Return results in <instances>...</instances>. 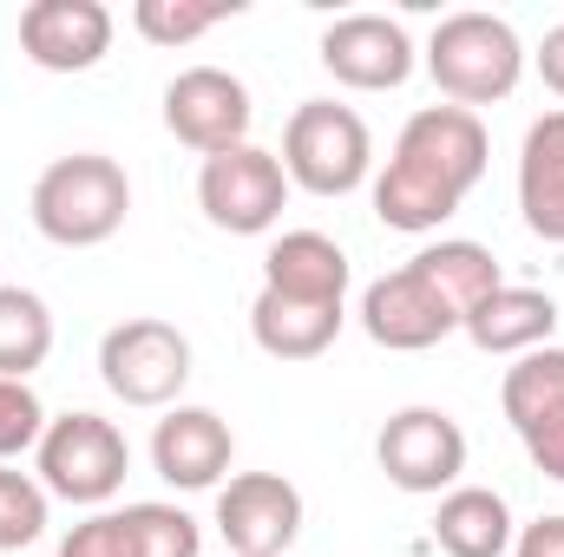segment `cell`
Masks as SVG:
<instances>
[{
    "instance_id": "e0dca14e",
    "label": "cell",
    "mask_w": 564,
    "mask_h": 557,
    "mask_svg": "<svg viewBox=\"0 0 564 557\" xmlns=\"http://www.w3.org/2000/svg\"><path fill=\"white\" fill-rule=\"evenodd\" d=\"M466 341L479 348V354H532V348H552V335H558V302L545 295V288H492L466 321Z\"/></svg>"
},
{
    "instance_id": "52a82bcc",
    "label": "cell",
    "mask_w": 564,
    "mask_h": 557,
    "mask_svg": "<svg viewBox=\"0 0 564 557\" xmlns=\"http://www.w3.org/2000/svg\"><path fill=\"white\" fill-rule=\"evenodd\" d=\"M197 204H204V217L217 230L263 237V230H276L282 204H289V171H282L276 151H263V144H230V151L204 157Z\"/></svg>"
},
{
    "instance_id": "7402d4cb",
    "label": "cell",
    "mask_w": 564,
    "mask_h": 557,
    "mask_svg": "<svg viewBox=\"0 0 564 557\" xmlns=\"http://www.w3.org/2000/svg\"><path fill=\"white\" fill-rule=\"evenodd\" d=\"M53 354V315L33 288L7 282L0 288V381H26Z\"/></svg>"
},
{
    "instance_id": "4316f807",
    "label": "cell",
    "mask_w": 564,
    "mask_h": 557,
    "mask_svg": "<svg viewBox=\"0 0 564 557\" xmlns=\"http://www.w3.org/2000/svg\"><path fill=\"white\" fill-rule=\"evenodd\" d=\"M59 557H144V551H139V538H132V525H126V512H99V518H86V525L66 532Z\"/></svg>"
},
{
    "instance_id": "8fae6325",
    "label": "cell",
    "mask_w": 564,
    "mask_h": 557,
    "mask_svg": "<svg viewBox=\"0 0 564 557\" xmlns=\"http://www.w3.org/2000/svg\"><path fill=\"white\" fill-rule=\"evenodd\" d=\"M499 407L512 419V433L525 439L532 466L564 485V348L519 354V368H506Z\"/></svg>"
},
{
    "instance_id": "ffe728a7",
    "label": "cell",
    "mask_w": 564,
    "mask_h": 557,
    "mask_svg": "<svg viewBox=\"0 0 564 557\" xmlns=\"http://www.w3.org/2000/svg\"><path fill=\"white\" fill-rule=\"evenodd\" d=\"M433 538L446 557H506L512 551V505L486 485H453L440 499Z\"/></svg>"
},
{
    "instance_id": "6da1fadb",
    "label": "cell",
    "mask_w": 564,
    "mask_h": 557,
    "mask_svg": "<svg viewBox=\"0 0 564 557\" xmlns=\"http://www.w3.org/2000/svg\"><path fill=\"white\" fill-rule=\"evenodd\" d=\"M486 164H492V139H486L479 112L421 106L401 125L388 171L375 177V217L388 230L426 237V230H440L466 204V190L486 177Z\"/></svg>"
},
{
    "instance_id": "ac0fdd59",
    "label": "cell",
    "mask_w": 564,
    "mask_h": 557,
    "mask_svg": "<svg viewBox=\"0 0 564 557\" xmlns=\"http://www.w3.org/2000/svg\"><path fill=\"white\" fill-rule=\"evenodd\" d=\"M519 210L532 237L564 250V112L532 119V132L519 144Z\"/></svg>"
},
{
    "instance_id": "4fadbf2b",
    "label": "cell",
    "mask_w": 564,
    "mask_h": 557,
    "mask_svg": "<svg viewBox=\"0 0 564 557\" xmlns=\"http://www.w3.org/2000/svg\"><path fill=\"white\" fill-rule=\"evenodd\" d=\"M20 46L40 73H93L112 53V13L99 0H33L20 13Z\"/></svg>"
},
{
    "instance_id": "3957f363",
    "label": "cell",
    "mask_w": 564,
    "mask_h": 557,
    "mask_svg": "<svg viewBox=\"0 0 564 557\" xmlns=\"http://www.w3.org/2000/svg\"><path fill=\"white\" fill-rule=\"evenodd\" d=\"M426 73L459 112L499 106L525 79V46H519L512 20H499V13H446L426 40Z\"/></svg>"
},
{
    "instance_id": "7a4b0ae2",
    "label": "cell",
    "mask_w": 564,
    "mask_h": 557,
    "mask_svg": "<svg viewBox=\"0 0 564 557\" xmlns=\"http://www.w3.org/2000/svg\"><path fill=\"white\" fill-rule=\"evenodd\" d=\"M132 217V177L106 151H73L53 157L33 177V230L59 250H93L112 243Z\"/></svg>"
},
{
    "instance_id": "8992f818",
    "label": "cell",
    "mask_w": 564,
    "mask_h": 557,
    "mask_svg": "<svg viewBox=\"0 0 564 557\" xmlns=\"http://www.w3.org/2000/svg\"><path fill=\"white\" fill-rule=\"evenodd\" d=\"M99 381L126 401V407H171L191 381V341L184 328L158 321V315H132L119 328H106L99 341Z\"/></svg>"
},
{
    "instance_id": "f1b7e54d",
    "label": "cell",
    "mask_w": 564,
    "mask_h": 557,
    "mask_svg": "<svg viewBox=\"0 0 564 557\" xmlns=\"http://www.w3.org/2000/svg\"><path fill=\"white\" fill-rule=\"evenodd\" d=\"M539 73H545V86L564 99V26L545 33V46H539Z\"/></svg>"
},
{
    "instance_id": "d4e9b609",
    "label": "cell",
    "mask_w": 564,
    "mask_h": 557,
    "mask_svg": "<svg viewBox=\"0 0 564 557\" xmlns=\"http://www.w3.org/2000/svg\"><path fill=\"white\" fill-rule=\"evenodd\" d=\"M46 532V485L0 466V551H26Z\"/></svg>"
},
{
    "instance_id": "603a6c76",
    "label": "cell",
    "mask_w": 564,
    "mask_h": 557,
    "mask_svg": "<svg viewBox=\"0 0 564 557\" xmlns=\"http://www.w3.org/2000/svg\"><path fill=\"white\" fill-rule=\"evenodd\" d=\"M230 13H243V0H139L132 20L151 46H184V40H204L210 26H224Z\"/></svg>"
},
{
    "instance_id": "d6986e66",
    "label": "cell",
    "mask_w": 564,
    "mask_h": 557,
    "mask_svg": "<svg viewBox=\"0 0 564 557\" xmlns=\"http://www.w3.org/2000/svg\"><path fill=\"white\" fill-rule=\"evenodd\" d=\"M341 308H315V302H289V295H257L250 302V335H257V348L270 354V361H315V354H328L335 348V335H341Z\"/></svg>"
},
{
    "instance_id": "277c9868",
    "label": "cell",
    "mask_w": 564,
    "mask_h": 557,
    "mask_svg": "<svg viewBox=\"0 0 564 557\" xmlns=\"http://www.w3.org/2000/svg\"><path fill=\"white\" fill-rule=\"evenodd\" d=\"M282 171L289 184H302L308 197H348L368 184V164H375V139L361 125L355 106H335V99H302L282 125Z\"/></svg>"
},
{
    "instance_id": "83f0119b",
    "label": "cell",
    "mask_w": 564,
    "mask_h": 557,
    "mask_svg": "<svg viewBox=\"0 0 564 557\" xmlns=\"http://www.w3.org/2000/svg\"><path fill=\"white\" fill-rule=\"evenodd\" d=\"M512 557H564V518H539V525H525L519 545H512Z\"/></svg>"
},
{
    "instance_id": "5bb4252c",
    "label": "cell",
    "mask_w": 564,
    "mask_h": 557,
    "mask_svg": "<svg viewBox=\"0 0 564 557\" xmlns=\"http://www.w3.org/2000/svg\"><path fill=\"white\" fill-rule=\"evenodd\" d=\"M361 328H368V341L388 348V354H421V348L446 341V335L459 328V315H453L414 270H394V276H381V282L361 288Z\"/></svg>"
},
{
    "instance_id": "2e32d148",
    "label": "cell",
    "mask_w": 564,
    "mask_h": 557,
    "mask_svg": "<svg viewBox=\"0 0 564 557\" xmlns=\"http://www.w3.org/2000/svg\"><path fill=\"white\" fill-rule=\"evenodd\" d=\"M348 276H355L348 250L335 237H322V230H289L263 256V288L289 295V302H315V308H341Z\"/></svg>"
},
{
    "instance_id": "ba28073f",
    "label": "cell",
    "mask_w": 564,
    "mask_h": 557,
    "mask_svg": "<svg viewBox=\"0 0 564 557\" xmlns=\"http://www.w3.org/2000/svg\"><path fill=\"white\" fill-rule=\"evenodd\" d=\"M250 119H257L250 86L224 66H191L164 86V132L191 151H204V157L250 144Z\"/></svg>"
},
{
    "instance_id": "9c48e42d",
    "label": "cell",
    "mask_w": 564,
    "mask_h": 557,
    "mask_svg": "<svg viewBox=\"0 0 564 557\" xmlns=\"http://www.w3.org/2000/svg\"><path fill=\"white\" fill-rule=\"evenodd\" d=\"M375 459H381L388 485H401V492H453L466 472V433L440 407H401L381 426Z\"/></svg>"
},
{
    "instance_id": "cb8c5ba5",
    "label": "cell",
    "mask_w": 564,
    "mask_h": 557,
    "mask_svg": "<svg viewBox=\"0 0 564 557\" xmlns=\"http://www.w3.org/2000/svg\"><path fill=\"white\" fill-rule=\"evenodd\" d=\"M126 525H132V538H139L144 557H197V551H204L197 518H191V512H177V505H158V499L126 505Z\"/></svg>"
},
{
    "instance_id": "484cf974",
    "label": "cell",
    "mask_w": 564,
    "mask_h": 557,
    "mask_svg": "<svg viewBox=\"0 0 564 557\" xmlns=\"http://www.w3.org/2000/svg\"><path fill=\"white\" fill-rule=\"evenodd\" d=\"M46 439V407L26 381H0V466Z\"/></svg>"
},
{
    "instance_id": "7c38bea8",
    "label": "cell",
    "mask_w": 564,
    "mask_h": 557,
    "mask_svg": "<svg viewBox=\"0 0 564 557\" xmlns=\"http://www.w3.org/2000/svg\"><path fill=\"white\" fill-rule=\"evenodd\" d=\"M322 66L355 92H394L414 73V40L388 13H341L322 33Z\"/></svg>"
},
{
    "instance_id": "5b68a950",
    "label": "cell",
    "mask_w": 564,
    "mask_h": 557,
    "mask_svg": "<svg viewBox=\"0 0 564 557\" xmlns=\"http://www.w3.org/2000/svg\"><path fill=\"white\" fill-rule=\"evenodd\" d=\"M33 452H40V485H46L53 499H73V505H106V499H119V485H126V472H132L126 433L99 414L46 419V439H40Z\"/></svg>"
},
{
    "instance_id": "30bf717a",
    "label": "cell",
    "mask_w": 564,
    "mask_h": 557,
    "mask_svg": "<svg viewBox=\"0 0 564 557\" xmlns=\"http://www.w3.org/2000/svg\"><path fill=\"white\" fill-rule=\"evenodd\" d=\"M217 532L230 557H289L302 538V492L282 472H237L217 492Z\"/></svg>"
},
{
    "instance_id": "44dd1931",
    "label": "cell",
    "mask_w": 564,
    "mask_h": 557,
    "mask_svg": "<svg viewBox=\"0 0 564 557\" xmlns=\"http://www.w3.org/2000/svg\"><path fill=\"white\" fill-rule=\"evenodd\" d=\"M414 276L466 321L492 288H506V276H499V263H492V250L486 243H466V237H453V243H433V250H421L414 263H408Z\"/></svg>"
},
{
    "instance_id": "9a60e30c",
    "label": "cell",
    "mask_w": 564,
    "mask_h": 557,
    "mask_svg": "<svg viewBox=\"0 0 564 557\" xmlns=\"http://www.w3.org/2000/svg\"><path fill=\"white\" fill-rule=\"evenodd\" d=\"M230 459H237V439H230L224 414H210V407H171L158 419V433H151V466L177 492L217 485L230 472Z\"/></svg>"
}]
</instances>
